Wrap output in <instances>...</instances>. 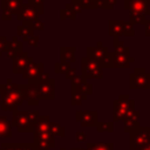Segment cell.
<instances>
[{
    "label": "cell",
    "mask_w": 150,
    "mask_h": 150,
    "mask_svg": "<svg viewBox=\"0 0 150 150\" xmlns=\"http://www.w3.org/2000/svg\"><path fill=\"white\" fill-rule=\"evenodd\" d=\"M146 16L138 12H129V22L131 25H145Z\"/></svg>",
    "instance_id": "cb8c5ba5"
},
{
    "label": "cell",
    "mask_w": 150,
    "mask_h": 150,
    "mask_svg": "<svg viewBox=\"0 0 150 150\" xmlns=\"http://www.w3.org/2000/svg\"><path fill=\"white\" fill-rule=\"evenodd\" d=\"M129 134H130V138H129L130 150H135L139 146H143L150 141V137L148 134V127H138L137 129H135Z\"/></svg>",
    "instance_id": "9c48e42d"
},
{
    "label": "cell",
    "mask_w": 150,
    "mask_h": 150,
    "mask_svg": "<svg viewBox=\"0 0 150 150\" xmlns=\"http://www.w3.org/2000/svg\"><path fill=\"white\" fill-rule=\"evenodd\" d=\"M108 35L114 38H120L121 35L124 36H134V27L129 21L123 20H109L108 22Z\"/></svg>",
    "instance_id": "52a82bcc"
},
{
    "label": "cell",
    "mask_w": 150,
    "mask_h": 150,
    "mask_svg": "<svg viewBox=\"0 0 150 150\" xmlns=\"http://www.w3.org/2000/svg\"><path fill=\"white\" fill-rule=\"evenodd\" d=\"M2 87H4V84H0V93H1V90H2Z\"/></svg>",
    "instance_id": "bcb514c9"
},
{
    "label": "cell",
    "mask_w": 150,
    "mask_h": 150,
    "mask_svg": "<svg viewBox=\"0 0 150 150\" xmlns=\"http://www.w3.org/2000/svg\"><path fill=\"white\" fill-rule=\"evenodd\" d=\"M50 134H52L53 136L64 137V135H66V130H64V128H63L61 124L50 121Z\"/></svg>",
    "instance_id": "484cf974"
},
{
    "label": "cell",
    "mask_w": 150,
    "mask_h": 150,
    "mask_svg": "<svg viewBox=\"0 0 150 150\" xmlns=\"http://www.w3.org/2000/svg\"><path fill=\"white\" fill-rule=\"evenodd\" d=\"M76 121L84 128L96 127L97 111L96 110H76Z\"/></svg>",
    "instance_id": "9a60e30c"
},
{
    "label": "cell",
    "mask_w": 150,
    "mask_h": 150,
    "mask_svg": "<svg viewBox=\"0 0 150 150\" xmlns=\"http://www.w3.org/2000/svg\"><path fill=\"white\" fill-rule=\"evenodd\" d=\"M93 149L94 150H114V143L107 142V143H93Z\"/></svg>",
    "instance_id": "1f68e13d"
},
{
    "label": "cell",
    "mask_w": 150,
    "mask_h": 150,
    "mask_svg": "<svg viewBox=\"0 0 150 150\" xmlns=\"http://www.w3.org/2000/svg\"><path fill=\"white\" fill-rule=\"evenodd\" d=\"M60 150H70V149H64V148H62V149H60Z\"/></svg>",
    "instance_id": "c3c4849f"
},
{
    "label": "cell",
    "mask_w": 150,
    "mask_h": 150,
    "mask_svg": "<svg viewBox=\"0 0 150 150\" xmlns=\"http://www.w3.org/2000/svg\"><path fill=\"white\" fill-rule=\"evenodd\" d=\"M23 100L28 102L29 105H38L39 104V95H38V84L36 81H28L25 86V96Z\"/></svg>",
    "instance_id": "ffe728a7"
},
{
    "label": "cell",
    "mask_w": 150,
    "mask_h": 150,
    "mask_svg": "<svg viewBox=\"0 0 150 150\" xmlns=\"http://www.w3.org/2000/svg\"><path fill=\"white\" fill-rule=\"evenodd\" d=\"M45 73V63L42 62H33L23 73H22V76L23 79L28 80V81H36L39 80Z\"/></svg>",
    "instance_id": "ac0fdd59"
},
{
    "label": "cell",
    "mask_w": 150,
    "mask_h": 150,
    "mask_svg": "<svg viewBox=\"0 0 150 150\" xmlns=\"http://www.w3.org/2000/svg\"><path fill=\"white\" fill-rule=\"evenodd\" d=\"M34 62V59L28 56L26 52H20L18 55L13 57V64H12V71L14 74L23 73L32 63Z\"/></svg>",
    "instance_id": "4fadbf2b"
},
{
    "label": "cell",
    "mask_w": 150,
    "mask_h": 150,
    "mask_svg": "<svg viewBox=\"0 0 150 150\" xmlns=\"http://www.w3.org/2000/svg\"><path fill=\"white\" fill-rule=\"evenodd\" d=\"M13 135V125L6 117L0 116V137H12Z\"/></svg>",
    "instance_id": "603a6c76"
},
{
    "label": "cell",
    "mask_w": 150,
    "mask_h": 150,
    "mask_svg": "<svg viewBox=\"0 0 150 150\" xmlns=\"http://www.w3.org/2000/svg\"><path fill=\"white\" fill-rule=\"evenodd\" d=\"M4 52H5V54L8 57H12L13 59L15 55H18L20 52H22V43H21V41H18V38L16 36H13L12 38V41L6 42Z\"/></svg>",
    "instance_id": "44dd1931"
},
{
    "label": "cell",
    "mask_w": 150,
    "mask_h": 150,
    "mask_svg": "<svg viewBox=\"0 0 150 150\" xmlns=\"http://www.w3.org/2000/svg\"><path fill=\"white\" fill-rule=\"evenodd\" d=\"M38 41H39V36H36V35H34V34H32V35L26 40V42H28V45H29V46H33V47L38 46Z\"/></svg>",
    "instance_id": "74e56055"
},
{
    "label": "cell",
    "mask_w": 150,
    "mask_h": 150,
    "mask_svg": "<svg viewBox=\"0 0 150 150\" xmlns=\"http://www.w3.org/2000/svg\"><path fill=\"white\" fill-rule=\"evenodd\" d=\"M54 67H55V73H57V74H66V71L70 68V63L59 61V62L55 63Z\"/></svg>",
    "instance_id": "4dcf8cb0"
},
{
    "label": "cell",
    "mask_w": 150,
    "mask_h": 150,
    "mask_svg": "<svg viewBox=\"0 0 150 150\" xmlns=\"http://www.w3.org/2000/svg\"><path fill=\"white\" fill-rule=\"evenodd\" d=\"M115 6L114 2H111L110 0H98V8H103V9H112Z\"/></svg>",
    "instance_id": "e575fe53"
},
{
    "label": "cell",
    "mask_w": 150,
    "mask_h": 150,
    "mask_svg": "<svg viewBox=\"0 0 150 150\" xmlns=\"http://www.w3.org/2000/svg\"><path fill=\"white\" fill-rule=\"evenodd\" d=\"M102 68H112V55H111V52H109V54L100 62Z\"/></svg>",
    "instance_id": "836d02e7"
},
{
    "label": "cell",
    "mask_w": 150,
    "mask_h": 150,
    "mask_svg": "<svg viewBox=\"0 0 150 150\" xmlns=\"http://www.w3.org/2000/svg\"><path fill=\"white\" fill-rule=\"evenodd\" d=\"M135 150H150V141H149L145 145L139 146V148H137V149H135Z\"/></svg>",
    "instance_id": "ee69618b"
},
{
    "label": "cell",
    "mask_w": 150,
    "mask_h": 150,
    "mask_svg": "<svg viewBox=\"0 0 150 150\" xmlns=\"http://www.w3.org/2000/svg\"><path fill=\"white\" fill-rule=\"evenodd\" d=\"M110 1H111V2H114V4H116V1H117V0H110Z\"/></svg>",
    "instance_id": "7dc6e473"
},
{
    "label": "cell",
    "mask_w": 150,
    "mask_h": 150,
    "mask_svg": "<svg viewBox=\"0 0 150 150\" xmlns=\"http://www.w3.org/2000/svg\"><path fill=\"white\" fill-rule=\"evenodd\" d=\"M39 118L38 110H13L12 125L16 128L19 132H29L34 130V127Z\"/></svg>",
    "instance_id": "7a4b0ae2"
},
{
    "label": "cell",
    "mask_w": 150,
    "mask_h": 150,
    "mask_svg": "<svg viewBox=\"0 0 150 150\" xmlns=\"http://www.w3.org/2000/svg\"><path fill=\"white\" fill-rule=\"evenodd\" d=\"M13 150H38L34 143H12Z\"/></svg>",
    "instance_id": "f1b7e54d"
},
{
    "label": "cell",
    "mask_w": 150,
    "mask_h": 150,
    "mask_svg": "<svg viewBox=\"0 0 150 150\" xmlns=\"http://www.w3.org/2000/svg\"><path fill=\"white\" fill-rule=\"evenodd\" d=\"M60 19L64 20V19H69V20H75L76 19V13L73 9V7L70 6V4H67L61 11H60Z\"/></svg>",
    "instance_id": "d4e9b609"
},
{
    "label": "cell",
    "mask_w": 150,
    "mask_h": 150,
    "mask_svg": "<svg viewBox=\"0 0 150 150\" xmlns=\"http://www.w3.org/2000/svg\"><path fill=\"white\" fill-rule=\"evenodd\" d=\"M75 53H76V48L74 46H62L60 48V59L62 62H67V63H74L76 62V56H75Z\"/></svg>",
    "instance_id": "7402d4cb"
},
{
    "label": "cell",
    "mask_w": 150,
    "mask_h": 150,
    "mask_svg": "<svg viewBox=\"0 0 150 150\" xmlns=\"http://www.w3.org/2000/svg\"><path fill=\"white\" fill-rule=\"evenodd\" d=\"M82 8L84 9H96L98 8V0H80Z\"/></svg>",
    "instance_id": "f546056e"
},
{
    "label": "cell",
    "mask_w": 150,
    "mask_h": 150,
    "mask_svg": "<svg viewBox=\"0 0 150 150\" xmlns=\"http://www.w3.org/2000/svg\"><path fill=\"white\" fill-rule=\"evenodd\" d=\"M144 33L146 36H150V20H148L146 23L144 25Z\"/></svg>",
    "instance_id": "b9f144b4"
},
{
    "label": "cell",
    "mask_w": 150,
    "mask_h": 150,
    "mask_svg": "<svg viewBox=\"0 0 150 150\" xmlns=\"http://www.w3.org/2000/svg\"><path fill=\"white\" fill-rule=\"evenodd\" d=\"M70 6L73 7V9L75 11V13L76 14H79V13H81L82 11H83V8H82V6H81V2H80V0H70Z\"/></svg>",
    "instance_id": "d590c367"
},
{
    "label": "cell",
    "mask_w": 150,
    "mask_h": 150,
    "mask_svg": "<svg viewBox=\"0 0 150 150\" xmlns=\"http://www.w3.org/2000/svg\"><path fill=\"white\" fill-rule=\"evenodd\" d=\"M2 146L0 148V150H13L12 148V143H2Z\"/></svg>",
    "instance_id": "7bdbcfd3"
},
{
    "label": "cell",
    "mask_w": 150,
    "mask_h": 150,
    "mask_svg": "<svg viewBox=\"0 0 150 150\" xmlns=\"http://www.w3.org/2000/svg\"><path fill=\"white\" fill-rule=\"evenodd\" d=\"M112 55V68H128L135 62V57L130 55V49L118 38H114V52Z\"/></svg>",
    "instance_id": "3957f363"
},
{
    "label": "cell",
    "mask_w": 150,
    "mask_h": 150,
    "mask_svg": "<svg viewBox=\"0 0 150 150\" xmlns=\"http://www.w3.org/2000/svg\"><path fill=\"white\" fill-rule=\"evenodd\" d=\"M43 1H45V0H28L27 4L33 5L34 7H36L39 11H41V12L43 13V12H45V9H43Z\"/></svg>",
    "instance_id": "8d00e7d4"
},
{
    "label": "cell",
    "mask_w": 150,
    "mask_h": 150,
    "mask_svg": "<svg viewBox=\"0 0 150 150\" xmlns=\"http://www.w3.org/2000/svg\"><path fill=\"white\" fill-rule=\"evenodd\" d=\"M138 117H139V111L138 110H136V109L130 110L123 118V124H124L123 130L125 132H131L135 129H137L138 127H141Z\"/></svg>",
    "instance_id": "d6986e66"
},
{
    "label": "cell",
    "mask_w": 150,
    "mask_h": 150,
    "mask_svg": "<svg viewBox=\"0 0 150 150\" xmlns=\"http://www.w3.org/2000/svg\"><path fill=\"white\" fill-rule=\"evenodd\" d=\"M91 88H93L91 84H89L88 82L82 86H75L71 83V101H70V103L73 105H80L83 101L87 100L88 95H90L93 93Z\"/></svg>",
    "instance_id": "30bf717a"
},
{
    "label": "cell",
    "mask_w": 150,
    "mask_h": 150,
    "mask_svg": "<svg viewBox=\"0 0 150 150\" xmlns=\"http://www.w3.org/2000/svg\"><path fill=\"white\" fill-rule=\"evenodd\" d=\"M33 34V30L27 26V25H20V26H18V35L19 36H22V39H23V41H26L30 35Z\"/></svg>",
    "instance_id": "83f0119b"
},
{
    "label": "cell",
    "mask_w": 150,
    "mask_h": 150,
    "mask_svg": "<svg viewBox=\"0 0 150 150\" xmlns=\"http://www.w3.org/2000/svg\"><path fill=\"white\" fill-rule=\"evenodd\" d=\"M129 87L134 90L150 89V74L144 68H135L129 75Z\"/></svg>",
    "instance_id": "8992f818"
},
{
    "label": "cell",
    "mask_w": 150,
    "mask_h": 150,
    "mask_svg": "<svg viewBox=\"0 0 150 150\" xmlns=\"http://www.w3.org/2000/svg\"><path fill=\"white\" fill-rule=\"evenodd\" d=\"M123 8L129 12H138L148 16L150 14V0H123Z\"/></svg>",
    "instance_id": "8fae6325"
},
{
    "label": "cell",
    "mask_w": 150,
    "mask_h": 150,
    "mask_svg": "<svg viewBox=\"0 0 150 150\" xmlns=\"http://www.w3.org/2000/svg\"><path fill=\"white\" fill-rule=\"evenodd\" d=\"M34 144L38 150H50L55 145L54 136L49 132H34Z\"/></svg>",
    "instance_id": "2e32d148"
},
{
    "label": "cell",
    "mask_w": 150,
    "mask_h": 150,
    "mask_svg": "<svg viewBox=\"0 0 150 150\" xmlns=\"http://www.w3.org/2000/svg\"><path fill=\"white\" fill-rule=\"evenodd\" d=\"M86 80L89 79H101L103 77L102 66L97 60H94L88 56L81 59V74Z\"/></svg>",
    "instance_id": "277c9868"
},
{
    "label": "cell",
    "mask_w": 150,
    "mask_h": 150,
    "mask_svg": "<svg viewBox=\"0 0 150 150\" xmlns=\"http://www.w3.org/2000/svg\"><path fill=\"white\" fill-rule=\"evenodd\" d=\"M1 5L4 11L2 20H12L15 14L18 15L23 6L22 0H1Z\"/></svg>",
    "instance_id": "5bb4252c"
},
{
    "label": "cell",
    "mask_w": 150,
    "mask_h": 150,
    "mask_svg": "<svg viewBox=\"0 0 150 150\" xmlns=\"http://www.w3.org/2000/svg\"><path fill=\"white\" fill-rule=\"evenodd\" d=\"M109 54V48L103 46L102 41H97L96 46H88L87 47V56L101 62L107 55Z\"/></svg>",
    "instance_id": "e0dca14e"
},
{
    "label": "cell",
    "mask_w": 150,
    "mask_h": 150,
    "mask_svg": "<svg viewBox=\"0 0 150 150\" xmlns=\"http://www.w3.org/2000/svg\"><path fill=\"white\" fill-rule=\"evenodd\" d=\"M43 13L41 11H39L36 7H34L30 4H26L22 6V8L20 9V12L18 13L16 18L18 20L22 21L23 23H29L34 20H38V18L40 15H42Z\"/></svg>",
    "instance_id": "7c38bea8"
},
{
    "label": "cell",
    "mask_w": 150,
    "mask_h": 150,
    "mask_svg": "<svg viewBox=\"0 0 150 150\" xmlns=\"http://www.w3.org/2000/svg\"><path fill=\"white\" fill-rule=\"evenodd\" d=\"M87 141V135L82 131L76 132V142H86Z\"/></svg>",
    "instance_id": "ab89813d"
},
{
    "label": "cell",
    "mask_w": 150,
    "mask_h": 150,
    "mask_svg": "<svg viewBox=\"0 0 150 150\" xmlns=\"http://www.w3.org/2000/svg\"><path fill=\"white\" fill-rule=\"evenodd\" d=\"M148 134H149V137H150V127H148Z\"/></svg>",
    "instance_id": "f6af8a7d"
},
{
    "label": "cell",
    "mask_w": 150,
    "mask_h": 150,
    "mask_svg": "<svg viewBox=\"0 0 150 150\" xmlns=\"http://www.w3.org/2000/svg\"><path fill=\"white\" fill-rule=\"evenodd\" d=\"M26 84H14L12 80L8 79L7 83L4 84L1 90L0 107L2 110H16L19 105L23 102Z\"/></svg>",
    "instance_id": "6da1fadb"
},
{
    "label": "cell",
    "mask_w": 150,
    "mask_h": 150,
    "mask_svg": "<svg viewBox=\"0 0 150 150\" xmlns=\"http://www.w3.org/2000/svg\"><path fill=\"white\" fill-rule=\"evenodd\" d=\"M64 76L67 77V79H73V77H75L76 76V69L75 68H73V67H70L67 71H66V74H64Z\"/></svg>",
    "instance_id": "f35d334b"
},
{
    "label": "cell",
    "mask_w": 150,
    "mask_h": 150,
    "mask_svg": "<svg viewBox=\"0 0 150 150\" xmlns=\"http://www.w3.org/2000/svg\"><path fill=\"white\" fill-rule=\"evenodd\" d=\"M132 109H135V101L127 94L120 95L118 98L114 101V122L123 121L124 116Z\"/></svg>",
    "instance_id": "5b68a950"
},
{
    "label": "cell",
    "mask_w": 150,
    "mask_h": 150,
    "mask_svg": "<svg viewBox=\"0 0 150 150\" xmlns=\"http://www.w3.org/2000/svg\"><path fill=\"white\" fill-rule=\"evenodd\" d=\"M97 132H111L114 131V122H97Z\"/></svg>",
    "instance_id": "4316f807"
},
{
    "label": "cell",
    "mask_w": 150,
    "mask_h": 150,
    "mask_svg": "<svg viewBox=\"0 0 150 150\" xmlns=\"http://www.w3.org/2000/svg\"><path fill=\"white\" fill-rule=\"evenodd\" d=\"M23 25H27L33 32H34V30H43V29H45V25H43V22L40 21V20H34V21H32V22H29V23H23Z\"/></svg>",
    "instance_id": "d6a6232c"
},
{
    "label": "cell",
    "mask_w": 150,
    "mask_h": 150,
    "mask_svg": "<svg viewBox=\"0 0 150 150\" xmlns=\"http://www.w3.org/2000/svg\"><path fill=\"white\" fill-rule=\"evenodd\" d=\"M39 100H54L55 97V83L49 75L43 73V75L36 80Z\"/></svg>",
    "instance_id": "ba28073f"
},
{
    "label": "cell",
    "mask_w": 150,
    "mask_h": 150,
    "mask_svg": "<svg viewBox=\"0 0 150 150\" xmlns=\"http://www.w3.org/2000/svg\"><path fill=\"white\" fill-rule=\"evenodd\" d=\"M6 42H7L6 36H0V56L2 55V52H4V49H5Z\"/></svg>",
    "instance_id": "60d3db41"
}]
</instances>
